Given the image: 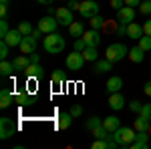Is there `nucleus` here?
Masks as SVG:
<instances>
[{
    "mask_svg": "<svg viewBox=\"0 0 151 149\" xmlns=\"http://www.w3.org/2000/svg\"><path fill=\"white\" fill-rule=\"evenodd\" d=\"M63 83H65L63 71H55V73H52V85H55V87H63Z\"/></svg>",
    "mask_w": 151,
    "mask_h": 149,
    "instance_id": "2f4dec72",
    "label": "nucleus"
},
{
    "mask_svg": "<svg viewBox=\"0 0 151 149\" xmlns=\"http://www.w3.org/2000/svg\"><path fill=\"white\" fill-rule=\"evenodd\" d=\"M135 131H147V133H151V123L149 121H147V119H143V117H137V119H135Z\"/></svg>",
    "mask_w": 151,
    "mask_h": 149,
    "instance_id": "a878e982",
    "label": "nucleus"
},
{
    "mask_svg": "<svg viewBox=\"0 0 151 149\" xmlns=\"http://www.w3.org/2000/svg\"><path fill=\"white\" fill-rule=\"evenodd\" d=\"M143 91H145V95H147V97H151V81H147V83H145Z\"/></svg>",
    "mask_w": 151,
    "mask_h": 149,
    "instance_id": "a18cd8bd",
    "label": "nucleus"
},
{
    "mask_svg": "<svg viewBox=\"0 0 151 149\" xmlns=\"http://www.w3.org/2000/svg\"><path fill=\"white\" fill-rule=\"evenodd\" d=\"M28 60H30V63H40V55L32 53V55H28Z\"/></svg>",
    "mask_w": 151,
    "mask_h": 149,
    "instance_id": "c03bdc74",
    "label": "nucleus"
},
{
    "mask_svg": "<svg viewBox=\"0 0 151 149\" xmlns=\"http://www.w3.org/2000/svg\"><path fill=\"white\" fill-rule=\"evenodd\" d=\"M143 35H149L151 36V18L143 22Z\"/></svg>",
    "mask_w": 151,
    "mask_h": 149,
    "instance_id": "37998d69",
    "label": "nucleus"
},
{
    "mask_svg": "<svg viewBox=\"0 0 151 149\" xmlns=\"http://www.w3.org/2000/svg\"><path fill=\"white\" fill-rule=\"evenodd\" d=\"M6 12H8V4H0V16L2 18L6 16Z\"/></svg>",
    "mask_w": 151,
    "mask_h": 149,
    "instance_id": "49530a36",
    "label": "nucleus"
},
{
    "mask_svg": "<svg viewBox=\"0 0 151 149\" xmlns=\"http://www.w3.org/2000/svg\"><path fill=\"white\" fill-rule=\"evenodd\" d=\"M83 57H85V60H89V63H97V60H99L97 46H87V48L83 50Z\"/></svg>",
    "mask_w": 151,
    "mask_h": 149,
    "instance_id": "393cba45",
    "label": "nucleus"
},
{
    "mask_svg": "<svg viewBox=\"0 0 151 149\" xmlns=\"http://www.w3.org/2000/svg\"><path fill=\"white\" fill-rule=\"evenodd\" d=\"M85 65V57L79 50H73L70 55H67V69L69 71H81Z\"/></svg>",
    "mask_w": 151,
    "mask_h": 149,
    "instance_id": "0eeeda50",
    "label": "nucleus"
},
{
    "mask_svg": "<svg viewBox=\"0 0 151 149\" xmlns=\"http://www.w3.org/2000/svg\"><path fill=\"white\" fill-rule=\"evenodd\" d=\"M38 28L45 32V35H50V32H57L58 28V20L55 14H48V16H42L40 20H38Z\"/></svg>",
    "mask_w": 151,
    "mask_h": 149,
    "instance_id": "423d86ee",
    "label": "nucleus"
},
{
    "mask_svg": "<svg viewBox=\"0 0 151 149\" xmlns=\"http://www.w3.org/2000/svg\"><path fill=\"white\" fill-rule=\"evenodd\" d=\"M55 16H57V20H58L60 26H70V24L75 22V18H73V10H70L69 6H67V8H65V6L57 8Z\"/></svg>",
    "mask_w": 151,
    "mask_h": 149,
    "instance_id": "6e6552de",
    "label": "nucleus"
},
{
    "mask_svg": "<svg viewBox=\"0 0 151 149\" xmlns=\"http://www.w3.org/2000/svg\"><path fill=\"white\" fill-rule=\"evenodd\" d=\"M117 20H119V24H129L135 20V8L133 6H123V8H119L117 10Z\"/></svg>",
    "mask_w": 151,
    "mask_h": 149,
    "instance_id": "1a4fd4ad",
    "label": "nucleus"
},
{
    "mask_svg": "<svg viewBox=\"0 0 151 149\" xmlns=\"http://www.w3.org/2000/svg\"><path fill=\"white\" fill-rule=\"evenodd\" d=\"M101 125H103V119H99V117H89L87 119V129L89 131H93V129H97Z\"/></svg>",
    "mask_w": 151,
    "mask_h": 149,
    "instance_id": "c756f323",
    "label": "nucleus"
},
{
    "mask_svg": "<svg viewBox=\"0 0 151 149\" xmlns=\"http://www.w3.org/2000/svg\"><path fill=\"white\" fill-rule=\"evenodd\" d=\"M42 46H45V50H47L48 55H60L65 50L67 42H65V38L58 35V32H50V35H45Z\"/></svg>",
    "mask_w": 151,
    "mask_h": 149,
    "instance_id": "f257e3e1",
    "label": "nucleus"
},
{
    "mask_svg": "<svg viewBox=\"0 0 151 149\" xmlns=\"http://www.w3.org/2000/svg\"><path fill=\"white\" fill-rule=\"evenodd\" d=\"M135 129H131V127H119L115 133H113V137L115 141L119 143V147H129L131 143H133V139H135Z\"/></svg>",
    "mask_w": 151,
    "mask_h": 149,
    "instance_id": "7ed1b4c3",
    "label": "nucleus"
},
{
    "mask_svg": "<svg viewBox=\"0 0 151 149\" xmlns=\"http://www.w3.org/2000/svg\"><path fill=\"white\" fill-rule=\"evenodd\" d=\"M123 6H125V0H111V8L119 10V8H123Z\"/></svg>",
    "mask_w": 151,
    "mask_h": 149,
    "instance_id": "a19ab883",
    "label": "nucleus"
},
{
    "mask_svg": "<svg viewBox=\"0 0 151 149\" xmlns=\"http://www.w3.org/2000/svg\"><path fill=\"white\" fill-rule=\"evenodd\" d=\"M125 4H127V6H139L141 0H125Z\"/></svg>",
    "mask_w": 151,
    "mask_h": 149,
    "instance_id": "de8ad7c7",
    "label": "nucleus"
},
{
    "mask_svg": "<svg viewBox=\"0 0 151 149\" xmlns=\"http://www.w3.org/2000/svg\"><path fill=\"white\" fill-rule=\"evenodd\" d=\"M125 57H129V48L123 42H113V45L107 46V50H105V58H109L113 63H119Z\"/></svg>",
    "mask_w": 151,
    "mask_h": 149,
    "instance_id": "f03ea898",
    "label": "nucleus"
},
{
    "mask_svg": "<svg viewBox=\"0 0 151 149\" xmlns=\"http://www.w3.org/2000/svg\"><path fill=\"white\" fill-rule=\"evenodd\" d=\"M127 36L129 38H137L139 40L141 36H143V26L137 22H129L127 24Z\"/></svg>",
    "mask_w": 151,
    "mask_h": 149,
    "instance_id": "a211bd4d",
    "label": "nucleus"
},
{
    "mask_svg": "<svg viewBox=\"0 0 151 149\" xmlns=\"http://www.w3.org/2000/svg\"><path fill=\"white\" fill-rule=\"evenodd\" d=\"M16 28H18V30H20L24 36H30V35H32V30H35V28H32V24L28 22V20H22V22L18 24Z\"/></svg>",
    "mask_w": 151,
    "mask_h": 149,
    "instance_id": "c85d7f7f",
    "label": "nucleus"
},
{
    "mask_svg": "<svg viewBox=\"0 0 151 149\" xmlns=\"http://www.w3.org/2000/svg\"><path fill=\"white\" fill-rule=\"evenodd\" d=\"M12 73H14L12 63H8V60H2V63H0V75H2V77H10Z\"/></svg>",
    "mask_w": 151,
    "mask_h": 149,
    "instance_id": "cd10ccee",
    "label": "nucleus"
},
{
    "mask_svg": "<svg viewBox=\"0 0 151 149\" xmlns=\"http://www.w3.org/2000/svg\"><path fill=\"white\" fill-rule=\"evenodd\" d=\"M109 107H111L113 111H119V109L125 107V97L121 95V91L111 93V95H109Z\"/></svg>",
    "mask_w": 151,
    "mask_h": 149,
    "instance_id": "ddd939ff",
    "label": "nucleus"
},
{
    "mask_svg": "<svg viewBox=\"0 0 151 149\" xmlns=\"http://www.w3.org/2000/svg\"><path fill=\"white\" fill-rule=\"evenodd\" d=\"M139 10H141V14H151V0H141Z\"/></svg>",
    "mask_w": 151,
    "mask_h": 149,
    "instance_id": "e433bc0d",
    "label": "nucleus"
},
{
    "mask_svg": "<svg viewBox=\"0 0 151 149\" xmlns=\"http://www.w3.org/2000/svg\"><path fill=\"white\" fill-rule=\"evenodd\" d=\"M18 131V125L12 121L10 117H2L0 119V139H10Z\"/></svg>",
    "mask_w": 151,
    "mask_h": 149,
    "instance_id": "20e7f679",
    "label": "nucleus"
},
{
    "mask_svg": "<svg viewBox=\"0 0 151 149\" xmlns=\"http://www.w3.org/2000/svg\"><path fill=\"white\" fill-rule=\"evenodd\" d=\"M149 133L147 131H137L135 133V139H133V143L129 145V147H133V149H147L149 147Z\"/></svg>",
    "mask_w": 151,
    "mask_h": 149,
    "instance_id": "9d476101",
    "label": "nucleus"
},
{
    "mask_svg": "<svg viewBox=\"0 0 151 149\" xmlns=\"http://www.w3.org/2000/svg\"><path fill=\"white\" fill-rule=\"evenodd\" d=\"M36 2H38V4H45V6H48V4H52L55 0H36Z\"/></svg>",
    "mask_w": 151,
    "mask_h": 149,
    "instance_id": "8fccbe9b",
    "label": "nucleus"
},
{
    "mask_svg": "<svg viewBox=\"0 0 151 149\" xmlns=\"http://www.w3.org/2000/svg\"><path fill=\"white\" fill-rule=\"evenodd\" d=\"M69 32H70V36H75V38H81V36L85 35L83 22H73V24L69 26Z\"/></svg>",
    "mask_w": 151,
    "mask_h": 149,
    "instance_id": "bb28decb",
    "label": "nucleus"
},
{
    "mask_svg": "<svg viewBox=\"0 0 151 149\" xmlns=\"http://www.w3.org/2000/svg\"><path fill=\"white\" fill-rule=\"evenodd\" d=\"M141 107H143V105H141L139 101H131V103H129V109H131L133 113H141Z\"/></svg>",
    "mask_w": 151,
    "mask_h": 149,
    "instance_id": "ea45409f",
    "label": "nucleus"
},
{
    "mask_svg": "<svg viewBox=\"0 0 151 149\" xmlns=\"http://www.w3.org/2000/svg\"><path fill=\"white\" fill-rule=\"evenodd\" d=\"M91 147H93V149H107V143H105V141H101V139H97Z\"/></svg>",
    "mask_w": 151,
    "mask_h": 149,
    "instance_id": "79ce46f5",
    "label": "nucleus"
},
{
    "mask_svg": "<svg viewBox=\"0 0 151 149\" xmlns=\"http://www.w3.org/2000/svg\"><path fill=\"white\" fill-rule=\"evenodd\" d=\"M85 48H87V42L83 40V36H81V38H75V50H79V53H83Z\"/></svg>",
    "mask_w": 151,
    "mask_h": 149,
    "instance_id": "4c0bfd02",
    "label": "nucleus"
},
{
    "mask_svg": "<svg viewBox=\"0 0 151 149\" xmlns=\"http://www.w3.org/2000/svg\"><path fill=\"white\" fill-rule=\"evenodd\" d=\"M105 87H107V91H109V95H111V93H117V91H121V89H123V79H121V77H109V81H107V85H105Z\"/></svg>",
    "mask_w": 151,
    "mask_h": 149,
    "instance_id": "f3484780",
    "label": "nucleus"
},
{
    "mask_svg": "<svg viewBox=\"0 0 151 149\" xmlns=\"http://www.w3.org/2000/svg\"><path fill=\"white\" fill-rule=\"evenodd\" d=\"M137 46H141L145 53H149V50H151V36L149 35H143L139 38V45H137Z\"/></svg>",
    "mask_w": 151,
    "mask_h": 149,
    "instance_id": "7c9ffc66",
    "label": "nucleus"
},
{
    "mask_svg": "<svg viewBox=\"0 0 151 149\" xmlns=\"http://www.w3.org/2000/svg\"><path fill=\"white\" fill-rule=\"evenodd\" d=\"M73 119H75V117L70 115V111H69V113H60L57 117V127H58V129H69L70 123H73Z\"/></svg>",
    "mask_w": 151,
    "mask_h": 149,
    "instance_id": "aec40b11",
    "label": "nucleus"
},
{
    "mask_svg": "<svg viewBox=\"0 0 151 149\" xmlns=\"http://www.w3.org/2000/svg\"><path fill=\"white\" fill-rule=\"evenodd\" d=\"M8 50H10V45H8L6 40H0V58H2V60H6Z\"/></svg>",
    "mask_w": 151,
    "mask_h": 149,
    "instance_id": "72a5a7b5",
    "label": "nucleus"
},
{
    "mask_svg": "<svg viewBox=\"0 0 151 149\" xmlns=\"http://www.w3.org/2000/svg\"><path fill=\"white\" fill-rule=\"evenodd\" d=\"M141 117H143V119H147V121H149L151 123V103H145L143 105V107H141Z\"/></svg>",
    "mask_w": 151,
    "mask_h": 149,
    "instance_id": "f704fd0d",
    "label": "nucleus"
},
{
    "mask_svg": "<svg viewBox=\"0 0 151 149\" xmlns=\"http://www.w3.org/2000/svg\"><path fill=\"white\" fill-rule=\"evenodd\" d=\"M79 14L83 18H93L95 14H99V4L95 0H83L79 2Z\"/></svg>",
    "mask_w": 151,
    "mask_h": 149,
    "instance_id": "39448f33",
    "label": "nucleus"
},
{
    "mask_svg": "<svg viewBox=\"0 0 151 149\" xmlns=\"http://www.w3.org/2000/svg\"><path fill=\"white\" fill-rule=\"evenodd\" d=\"M8 2H10V0H0V4H8Z\"/></svg>",
    "mask_w": 151,
    "mask_h": 149,
    "instance_id": "3c124183",
    "label": "nucleus"
},
{
    "mask_svg": "<svg viewBox=\"0 0 151 149\" xmlns=\"http://www.w3.org/2000/svg\"><path fill=\"white\" fill-rule=\"evenodd\" d=\"M69 8H70V10H79V2L70 0V2H69Z\"/></svg>",
    "mask_w": 151,
    "mask_h": 149,
    "instance_id": "09e8293b",
    "label": "nucleus"
},
{
    "mask_svg": "<svg viewBox=\"0 0 151 149\" xmlns=\"http://www.w3.org/2000/svg\"><path fill=\"white\" fill-rule=\"evenodd\" d=\"M42 67H40V63H28V67L24 69V75L28 77V79H40L42 77Z\"/></svg>",
    "mask_w": 151,
    "mask_h": 149,
    "instance_id": "2eb2a0df",
    "label": "nucleus"
},
{
    "mask_svg": "<svg viewBox=\"0 0 151 149\" xmlns=\"http://www.w3.org/2000/svg\"><path fill=\"white\" fill-rule=\"evenodd\" d=\"M28 57L26 55H18L16 58H12V67H14V73H24V69L28 67Z\"/></svg>",
    "mask_w": 151,
    "mask_h": 149,
    "instance_id": "dca6fc26",
    "label": "nucleus"
},
{
    "mask_svg": "<svg viewBox=\"0 0 151 149\" xmlns=\"http://www.w3.org/2000/svg\"><path fill=\"white\" fill-rule=\"evenodd\" d=\"M113 69V60H109V58H103V60H97L95 63V73L97 75H103L107 71Z\"/></svg>",
    "mask_w": 151,
    "mask_h": 149,
    "instance_id": "412c9836",
    "label": "nucleus"
},
{
    "mask_svg": "<svg viewBox=\"0 0 151 149\" xmlns=\"http://www.w3.org/2000/svg\"><path fill=\"white\" fill-rule=\"evenodd\" d=\"M14 101L20 105V107H26V105H32V103H35V97H32V95H28V93H18V95L14 97Z\"/></svg>",
    "mask_w": 151,
    "mask_h": 149,
    "instance_id": "b1692460",
    "label": "nucleus"
},
{
    "mask_svg": "<svg viewBox=\"0 0 151 149\" xmlns=\"http://www.w3.org/2000/svg\"><path fill=\"white\" fill-rule=\"evenodd\" d=\"M22 38H24V35L20 32V30H18V28H10V32L4 36L2 40H6V42L10 45V48H12V46H20Z\"/></svg>",
    "mask_w": 151,
    "mask_h": 149,
    "instance_id": "9b49d317",
    "label": "nucleus"
},
{
    "mask_svg": "<svg viewBox=\"0 0 151 149\" xmlns=\"http://www.w3.org/2000/svg\"><path fill=\"white\" fill-rule=\"evenodd\" d=\"M149 135H151V133H149Z\"/></svg>",
    "mask_w": 151,
    "mask_h": 149,
    "instance_id": "603ef678",
    "label": "nucleus"
},
{
    "mask_svg": "<svg viewBox=\"0 0 151 149\" xmlns=\"http://www.w3.org/2000/svg\"><path fill=\"white\" fill-rule=\"evenodd\" d=\"M103 127L109 129L111 133H115L117 129L121 127V121H119V117H115V115H109L107 119H103Z\"/></svg>",
    "mask_w": 151,
    "mask_h": 149,
    "instance_id": "6ab92c4d",
    "label": "nucleus"
},
{
    "mask_svg": "<svg viewBox=\"0 0 151 149\" xmlns=\"http://www.w3.org/2000/svg\"><path fill=\"white\" fill-rule=\"evenodd\" d=\"M36 42H38V40L32 38V36H24L18 48H20V53H22V55H32V53L36 50Z\"/></svg>",
    "mask_w": 151,
    "mask_h": 149,
    "instance_id": "f8f14e48",
    "label": "nucleus"
},
{
    "mask_svg": "<svg viewBox=\"0 0 151 149\" xmlns=\"http://www.w3.org/2000/svg\"><path fill=\"white\" fill-rule=\"evenodd\" d=\"M89 24H91V28H95V30H99V28H101V26L105 24V20L101 18V16H99V14H95L93 18H89Z\"/></svg>",
    "mask_w": 151,
    "mask_h": 149,
    "instance_id": "473e14b6",
    "label": "nucleus"
},
{
    "mask_svg": "<svg viewBox=\"0 0 151 149\" xmlns=\"http://www.w3.org/2000/svg\"><path fill=\"white\" fill-rule=\"evenodd\" d=\"M129 58H131L133 63H141V60L145 58V50H143L141 46H133V48H129Z\"/></svg>",
    "mask_w": 151,
    "mask_h": 149,
    "instance_id": "5701e85b",
    "label": "nucleus"
},
{
    "mask_svg": "<svg viewBox=\"0 0 151 149\" xmlns=\"http://www.w3.org/2000/svg\"><path fill=\"white\" fill-rule=\"evenodd\" d=\"M83 40L87 42V46H99V42H101V35H99V30L91 28V30H85Z\"/></svg>",
    "mask_w": 151,
    "mask_h": 149,
    "instance_id": "4468645a",
    "label": "nucleus"
},
{
    "mask_svg": "<svg viewBox=\"0 0 151 149\" xmlns=\"http://www.w3.org/2000/svg\"><path fill=\"white\" fill-rule=\"evenodd\" d=\"M12 93H10V89H6V87H2V91H0V107L2 109H6V107H10L12 105Z\"/></svg>",
    "mask_w": 151,
    "mask_h": 149,
    "instance_id": "4be33fe9",
    "label": "nucleus"
},
{
    "mask_svg": "<svg viewBox=\"0 0 151 149\" xmlns=\"http://www.w3.org/2000/svg\"><path fill=\"white\" fill-rule=\"evenodd\" d=\"M70 115H73L75 119L81 117V115H83V107H81V105H73V107H70Z\"/></svg>",
    "mask_w": 151,
    "mask_h": 149,
    "instance_id": "58836bf2",
    "label": "nucleus"
},
{
    "mask_svg": "<svg viewBox=\"0 0 151 149\" xmlns=\"http://www.w3.org/2000/svg\"><path fill=\"white\" fill-rule=\"evenodd\" d=\"M8 32H10V26L6 22V18H2V20H0V38H4Z\"/></svg>",
    "mask_w": 151,
    "mask_h": 149,
    "instance_id": "c9c22d12",
    "label": "nucleus"
}]
</instances>
